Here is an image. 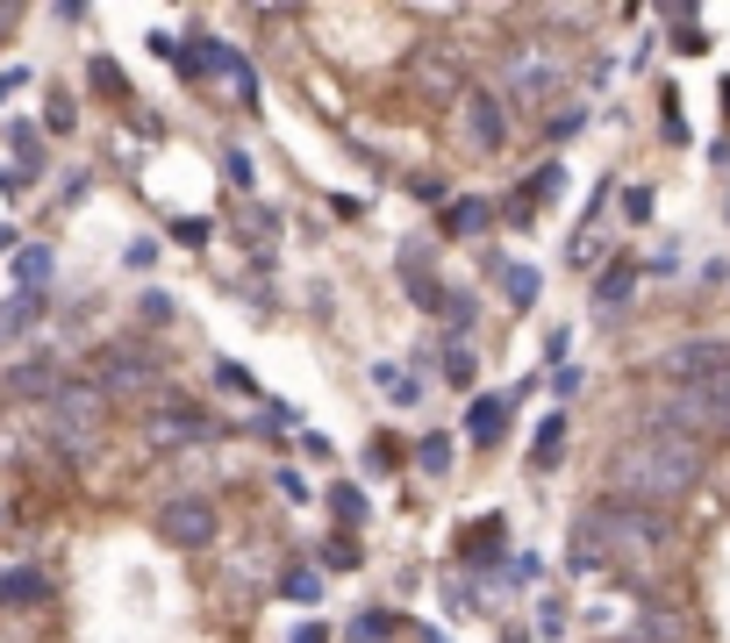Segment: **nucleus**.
I'll return each mask as SVG.
<instances>
[{
    "instance_id": "1",
    "label": "nucleus",
    "mask_w": 730,
    "mask_h": 643,
    "mask_svg": "<svg viewBox=\"0 0 730 643\" xmlns=\"http://www.w3.org/2000/svg\"><path fill=\"white\" fill-rule=\"evenodd\" d=\"M709 465V443L680 436V429H645L608 457V494H623V508H674L680 494H695Z\"/></svg>"
},
{
    "instance_id": "2",
    "label": "nucleus",
    "mask_w": 730,
    "mask_h": 643,
    "mask_svg": "<svg viewBox=\"0 0 730 643\" xmlns=\"http://www.w3.org/2000/svg\"><path fill=\"white\" fill-rule=\"evenodd\" d=\"M674 558V523L651 508H587L566 536V565L573 572H602V565H623V572H659Z\"/></svg>"
},
{
    "instance_id": "3",
    "label": "nucleus",
    "mask_w": 730,
    "mask_h": 643,
    "mask_svg": "<svg viewBox=\"0 0 730 643\" xmlns=\"http://www.w3.org/2000/svg\"><path fill=\"white\" fill-rule=\"evenodd\" d=\"M651 429H680V436H695V443L730 436V372L695 379V387H666L659 408H651Z\"/></svg>"
},
{
    "instance_id": "4",
    "label": "nucleus",
    "mask_w": 730,
    "mask_h": 643,
    "mask_svg": "<svg viewBox=\"0 0 730 643\" xmlns=\"http://www.w3.org/2000/svg\"><path fill=\"white\" fill-rule=\"evenodd\" d=\"M43 429H51V443L65 457H86L101 443V429H108V393H101L94 379H65V387L43 401Z\"/></svg>"
},
{
    "instance_id": "5",
    "label": "nucleus",
    "mask_w": 730,
    "mask_h": 643,
    "mask_svg": "<svg viewBox=\"0 0 730 643\" xmlns=\"http://www.w3.org/2000/svg\"><path fill=\"white\" fill-rule=\"evenodd\" d=\"M566 86V43L552 36H515L509 43V101L515 107H544Z\"/></svg>"
},
{
    "instance_id": "6",
    "label": "nucleus",
    "mask_w": 730,
    "mask_h": 643,
    "mask_svg": "<svg viewBox=\"0 0 730 643\" xmlns=\"http://www.w3.org/2000/svg\"><path fill=\"white\" fill-rule=\"evenodd\" d=\"M94 387L108 393V401H136V393H158L165 387V372H158V358L150 350H136V344H108L94 358Z\"/></svg>"
},
{
    "instance_id": "7",
    "label": "nucleus",
    "mask_w": 730,
    "mask_h": 643,
    "mask_svg": "<svg viewBox=\"0 0 730 643\" xmlns=\"http://www.w3.org/2000/svg\"><path fill=\"white\" fill-rule=\"evenodd\" d=\"M216 529H222V515H216V500H208V494H173L158 508V536L173 550H208V544H216Z\"/></svg>"
},
{
    "instance_id": "8",
    "label": "nucleus",
    "mask_w": 730,
    "mask_h": 643,
    "mask_svg": "<svg viewBox=\"0 0 730 643\" xmlns=\"http://www.w3.org/2000/svg\"><path fill=\"white\" fill-rule=\"evenodd\" d=\"M144 436L158 443V451H179V443H201V436H216V422H208L194 401H173V393H165V401H150Z\"/></svg>"
},
{
    "instance_id": "9",
    "label": "nucleus",
    "mask_w": 730,
    "mask_h": 643,
    "mask_svg": "<svg viewBox=\"0 0 730 643\" xmlns=\"http://www.w3.org/2000/svg\"><path fill=\"white\" fill-rule=\"evenodd\" d=\"M651 372H659L666 387L717 379V372H730V344H674V350H659V365H651Z\"/></svg>"
},
{
    "instance_id": "10",
    "label": "nucleus",
    "mask_w": 730,
    "mask_h": 643,
    "mask_svg": "<svg viewBox=\"0 0 730 643\" xmlns=\"http://www.w3.org/2000/svg\"><path fill=\"white\" fill-rule=\"evenodd\" d=\"M459 129H466V144H473L480 158L501 150V129H509V122H501V101L487 94V86H466L459 94Z\"/></svg>"
},
{
    "instance_id": "11",
    "label": "nucleus",
    "mask_w": 730,
    "mask_h": 643,
    "mask_svg": "<svg viewBox=\"0 0 730 643\" xmlns=\"http://www.w3.org/2000/svg\"><path fill=\"white\" fill-rule=\"evenodd\" d=\"M416 86L423 94H451L459 86V51H451V36H423V51H416Z\"/></svg>"
},
{
    "instance_id": "12",
    "label": "nucleus",
    "mask_w": 730,
    "mask_h": 643,
    "mask_svg": "<svg viewBox=\"0 0 730 643\" xmlns=\"http://www.w3.org/2000/svg\"><path fill=\"white\" fill-rule=\"evenodd\" d=\"M394 272H401V286H408V301H416V308H445V286L430 280V265H423V243H401V257H394Z\"/></svg>"
},
{
    "instance_id": "13",
    "label": "nucleus",
    "mask_w": 730,
    "mask_h": 643,
    "mask_svg": "<svg viewBox=\"0 0 730 643\" xmlns=\"http://www.w3.org/2000/svg\"><path fill=\"white\" fill-rule=\"evenodd\" d=\"M51 265H58V257H51V243H22V251H14V294H43V286H51Z\"/></svg>"
},
{
    "instance_id": "14",
    "label": "nucleus",
    "mask_w": 730,
    "mask_h": 643,
    "mask_svg": "<svg viewBox=\"0 0 730 643\" xmlns=\"http://www.w3.org/2000/svg\"><path fill=\"white\" fill-rule=\"evenodd\" d=\"M29 601H51V579H43L36 565H14V572H0V608H29Z\"/></svg>"
},
{
    "instance_id": "15",
    "label": "nucleus",
    "mask_w": 730,
    "mask_h": 643,
    "mask_svg": "<svg viewBox=\"0 0 730 643\" xmlns=\"http://www.w3.org/2000/svg\"><path fill=\"white\" fill-rule=\"evenodd\" d=\"M36 315H43V294H8V301H0V350H8L14 336L36 329Z\"/></svg>"
},
{
    "instance_id": "16",
    "label": "nucleus",
    "mask_w": 730,
    "mask_h": 643,
    "mask_svg": "<svg viewBox=\"0 0 730 643\" xmlns=\"http://www.w3.org/2000/svg\"><path fill=\"white\" fill-rule=\"evenodd\" d=\"M637 636H645V643H688V615H680V608H659V601H651L645 615H637Z\"/></svg>"
},
{
    "instance_id": "17",
    "label": "nucleus",
    "mask_w": 730,
    "mask_h": 643,
    "mask_svg": "<svg viewBox=\"0 0 730 643\" xmlns=\"http://www.w3.org/2000/svg\"><path fill=\"white\" fill-rule=\"evenodd\" d=\"M630 286H637V265L616 257V272H602V286H595V315H616L623 301H630Z\"/></svg>"
},
{
    "instance_id": "18",
    "label": "nucleus",
    "mask_w": 730,
    "mask_h": 643,
    "mask_svg": "<svg viewBox=\"0 0 730 643\" xmlns=\"http://www.w3.org/2000/svg\"><path fill=\"white\" fill-rule=\"evenodd\" d=\"M501 429H509V401H494V393H487V401H473V415H466V436H473V443H494Z\"/></svg>"
},
{
    "instance_id": "19",
    "label": "nucleus",
    "mask_w": 730,
    "mask_h": 643,
    "mask_svg": "<svg viewBox=\"0 0 730 643\" xmlns=\"http://www.w3.org/2000/svg\"><path fill=\"white\" fill-rule=\"evenodd\" d=\"M58 387H65V379H58V365H14V372H8V393H43V401H51V393Z\"/></svg>"
},
{
    "instance_id": "20",
    "label": "nucleus",
    "mask_w": 730,
    "mask_h": 643,
    "mask_svg": "<svg viewBox=\"0 0 730 643\" xmlns=\"http://www.w3.org/2000/svg\"><path fill=\"white\" fill-rule=\"evenodd\" d=\"M559 451H566V415H544V422H538V443H530V465L552 472Z\"/></svg>"
},
{
    "instance_id": "21",
    "label": "nucleus",
    "mask_w": 730,
    "mask_h": 643,
    "mask_svg": "<svg viewBox=\"0 0 730 643\" xmlns=\"http://www.w3.org/2000/svg\"><path fill=\"white\" fill-rule=\"evenodd\" d=\"M487 222H494V208H487V201H473V193L445 208V229H451V236H480Z\"/></svg>"
},
{
    "instance_id": "22",
    "label": "nucleus",
    "mask_w": 730,
    "mask_h": 643,
    "mask_svg": "<svg viewBox=\"0 0 730 643\" xmlns=\"http://www.w3.org/2000/svg\"><path fill=\"white\" fill-rule=\"evenodd\" d=\"M373 379H379V393H387L394 408H416V401H423V387L401 372V365H373Z\"/></svg>"
},
{
    "instance_id": "23",
    "label": "nucleus",
    "mask_w": 730,
    "mask_h": 643,
    "mask_svg": "<svg viewBox=\"0 0 730 643\" xmlns=\"http://www.w3.org/2000/svg\"><path fill=\"white\" fill-rule=\"evenodd\" d=\"M86 80H94V94L129 101V80H122V65H115V57H94V65H86Z\"/></svg>"
},
{
    "instance_id": "24",
    "label": "nucleus",
    "mask_w": 730,
    "mask_h": 643,
    "mask_svg": "<svg viewBox=\"0 0 730 643\" xmlns=\"http://www.w3.org/2000/svg\"><path fill=\"white\" fill-rule=\"evenodd\" d=\"M8 144H14V158H22V179H29V172H43V136L29 129V122H14Z\"/></svg>"
},
{
    "instance_id": "25",
    "label": "nucleus",
    "mask_w": 730,
    "mask_h": 643,
    "mask_svg": "<svg viewBox=\"0 0 730 643\" xmlns=\"http://www.w3.org/2000/svg\"><path fill=\"white\" fill-rule=\"evenodd\" d=\"M501 286H509L515 308H530L538 301V265H501Z\"/></svg>"
},
{
    "instance_id": "26",
    "label": "nucleus",
    "mask_w": 730,
    "mask_h": 643,
    "mask_svg": "<svg viewBox=\"0 0 730 643\" xmlns=\"http://www.w3.org/2000/svg\"><path fill=\"white\" fill-rule=\"evenodd\" d=\"M330 515L344 523V536H352L365 523V500H358V486H330Z\"/></svg>"
},
{
    "instance_id": "27",
    "label": "nucleus",
    "mask_w": 730,
    "mask_h": 643,
    "mask_svg": "<svg viewBox=\"0 0 730 643\" xmlns=\"http://www.w3.org/2000/svg\"><path fill=\"white\" fill-rule=\"evenodd\" d=\"M358 558H365L358 536H330V544H323V565H330V572H358Z\"/></svg>"
},
{
    "instance_id": "28",
    "label": "nucleus",
    "mask_w": 730,
    "mask_h": 643,
    "mask_svg": "<svg viewBox=\"0 0 730 643\" xmlns=\"http://www.w3.org/2000/svg\"><path fill=\"white\" fill-rule=\"evenodd\" d=\"M416 465L430 472V479H445L451 472V436H423V451H416Z\"/></svg>"
},
{
    "instance_id": "29",
    "label": "nucleus",
    "mask_w": 730,
    "mask_h": 643,
    "mask_svg": "<svg viewBox=\"0 0 730 643\" xmlns=\"http://www.w3.org/2000/svg\"><path fill=\"white\" fill-rule=\"evenodd\" d=\"M72 122H80V107H72L65 94H51V107H43V129H58V136H65Z\"/></svg>"
},
{
    "instance_id": "30",
    "label": "nucleus",
    "mask_w": 730,
    "mask_h": 643,
    "mask_svg": "<svg viewBox=\"0 0 730 643\" xmlns=\"http://www.w3.org/2000/svg\"><path fill=\"white\" fill-rule=\"evenodd\" d=\"M216 379H222V387H230V393H251V387H258V379H251V372H243V365H237V358H222V365H216Z\"/></svg>"
},
{
    "instance_id": "31",
    "label": "nucleus",
    "mask_w": 730,
    "mask_h": 643,
    "mask_svg": "<svg viewBox=\"0 0 730 643\" xmlns=\"http://www.w3.org/2000/svg\"><path fill=\"white\" fill-rule=\"evenodd\" d=\"M445 372L451 387H473V350H445Z\"/></svg>"
},
{
    "instance_id": "32",
    "label": "nucleus",
    "mask_w": 730,
    "mask_h": 643,
    "mask_svg": "<svg viewBox=\"0 0 730 643\" xmlns=\"http://www.w3.org/2000/svg\"><path fill=\"white\" fill-rule=\"evenodd\" d=\"M129 265H136V272H150V265H158V243L136 236V243H129Z\"/></svg>"
},
{
    "instance_id": "33",
    "label": "nucleus",
    "mask_w": 730,
    "mask_h": 643,
    "mask_svg": "<svg viewBox=\"0 0 730 643\" xmlns=\"http://www.w3.org/2000/svg\"><path fill=\"white\" fill-rule=\"evenodd\" d=\"M674 43H680V51H688V57H702V51H709V29H695V22H688V29H680Z\"/></svg>"
},
{
    "instance_id": "34",
    "label": "nucleus",
    "mask_w": 730,
    "mask_h": 643,
    "mask_svg": "<svg viewBox=\"0 0 730 643\" xmlns=\"http://www.w3.org/2000/svg\"><path fill=\"white\" fill-rule=\"evenodd\" d=\"M280 587H286V593H294V601H315V572H286V579H280Z\"/></svg>"
},
{
    "instance_id": "35",
    "label": "nucleus",
    "mask_w": 730,
    "mask_h": 643,
    "mask_svg": "<svg viewBox=\"0 0 730 643\" xmlns=\"http://www.w3.org/2000/svg\"><path fill=\"white\" fill-rule=\"evenodd\" d=\"M623 214H630V222H645V214H651V193L630 187V193H623Z\"/></svg>"
},
{
    "instance_id": "36",
    "label": "nucleus",
    "mask_w": 730,
    "mask_h": 643,
    "mask_svg": "<svg viewBox=\"0 0 730 643\" xmlns=\"http://www.w3.org/2000/svg\"><path fill=\"white\" fill-rule=\"evenodd\" d=\"M243 236L265 243V236H272V214H258V208H251V214H243Z\"/></svg>"
},
{
    "instance_id": "37",
    "label": "nucleus",
    "mask_w": 730,
    "mask_h": 643,
    "mask_svg": "<svg viewBox=\"0 0 730 643\" xmlns=\"http://www.w3.org/2000/svg\"><path fill=\"white\" fill-rule=\"evenodd\" d=\"M222 172H230L237 187H251V158H243V150H230V158H222Z\"/></svg>"
},
{
    "instance_id": "38",
    "label": "nucleus",
    "mask_w": 730,
    "mask_h": 643,
    "mask_svg": "<svg viewBox=\"0 0 730 643\" xmlns=\"http://www.w3.org/2000/svg\"><path fill=\"white\" fill-rule=\"evenodd\" d=\"M280 500H309V479H301V472H280Z\"/></svg>"
},
{
    "instance_id": "39",
    "label": "nucleus",
    "mask_w": 730,
    "mask_h": 643,
    "mask_svg": "<svg viewBox=\"0 0 730 643\" xmlns=\"http://www.w3.org/2000/svg\"><path fill=\"white\" fill-rule=\"evenodd\" d=\"M173 236L179 243H208V222H194V214H187V222H173Z\"/></svg>"
},
{
    "instance_id": "40",
    "label": "nucleus",
    "mask_w": 730,
    "mask_h": 643,
    "mask_svg": "<svg viewBox=\"0 0 730 643\" xmlns=\"http://www.w3.org/2000/svg\"><path fill=\"white\" fill-rule=\"evenodd\" d=\"M144 322H173V301H165V294H144Z\"/></svg>"
},
{
    "instance_id": "41",
    "label": "nucleus",
    "mask_w": 730,
    "mask_h": 643,
    "mask_svg": "<svg viewBox=\"0 0 730 643\" xmlns=\"http://www.w3.org/2000/svg\"><path fill=\"white\" fill-rule=\"evenodd\" d=\"M358 643H373V636H387V615H358V630H352Z\"/></svg>"
},
{
    "instance_id": "42",
    "label": "nucleus",
    "mask_w": 730,
    "mask_h": 643,
    "mask_svg": "<svg viewBox=\"0 0 730 643\" xmlns=\"http://www.w3.org/2000/svg\"><path fill=\"white\" fill-rule=\"evenodd\" d=\"M22 86H29V72H0V101H8V94H22Z\"/></svg>"
},
{
    "instance_id": "43",
    "label": "nucleus",
    "mask_w": 730,
    "mask_h": 643,
    "mask_svg": "<svg viewBox=\"0 0 730 643\" xmlns=\"http://www.w3.org/2000/svg\"><path fill=\"white\" fill-rule=\"evenodd\" d=\"M286 643H330V630H323V622H309V630H294Z\"/></svg>"
},
{
    "instance_id": "44",
    "label": "nucleus",
    "mask_w": 730,
    "mask_h": 643,
    "mask_svg": "<svg viewBox=\"0 0 730 643\" xmlns=\"http://www.w3.org/2000/svg\"><path fill=\"white\" fill-rule=\"evenodd\" d=\"M14 22H22V8H8V0H0V36H8Z\"/></svg>"
},
{
    "instance_id": "45",
    "label": "nucleus",
    "mask_w": 730,
    "mask_h": 643,
    "mask_svg": "<svg viewBox=\"0 0 730 643\" xmlns=\"http://www.w3.org/2000/svg\"><path fill=\"white\" fill-rule=\"evenodd\" d=\"M501 643H530V636H523V630H515V636H501Z\"/></svg>"
},
{
    "instance_id": "46",
    "label": "nucleus",
    "mask_w": 730,
    "mask_h": 643,
    "mask_svg": "<svg viewBox=\"0 0 730 643\" xmlns=\"http://www.w3.org/2000/svg\"><path fill=\"white\" fill-rule=\"evenodd\" d=\"M723 115H730V80H723Z\"/></svg>"
}]
</instances>
